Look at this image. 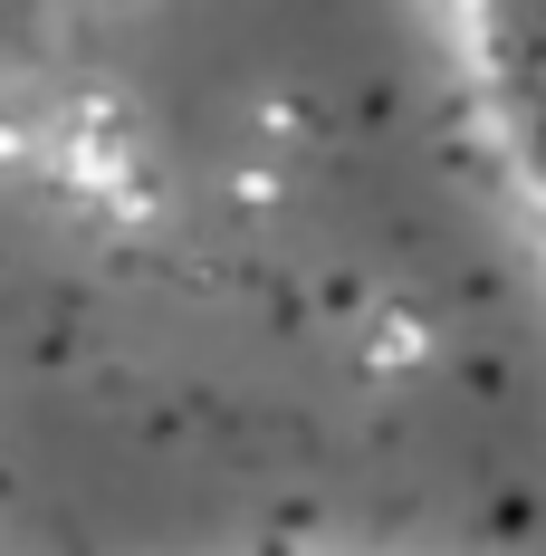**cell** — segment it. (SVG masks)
Returning a JSON list of instances; mask_svg holds the SVG:
<instances>
[{
	"instance_id": "1",
	"label": "cell",
	"mask_w": 546,
	"mask_h": 556,
	"mask_svg": "<svg viewBox=\"0 0 546 556\" xmlns=\"http://www.w3.org/2000/svg\"><path fill=\"white\" fill-rule=\"evenodd\" d=\"M10 336V556H546V222L441 49L29 97Z\"/></svg>"
}]
</instances>
